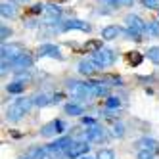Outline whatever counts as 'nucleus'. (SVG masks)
<instances>
[{"mask_svg": "<svg viewBox=\"0 0 159 159\" xmlns=\"http://www.w3.org/2000/svg\"><path fill=\"white\" fill-rule=\"evenodd\" d=\"M83 159H90V157H83Z\"/></svg>", "mask_w": 159, "mask_h": 159, "instance_id": "39", "label": "nucleus"}, {"mask_svg": "<svg viewBox=\"0 0 159 159\" xmlns=\"http://www.w3.org/2000/svg\"><path fill=\"white\" fill-rule=\"evenodd\" d=\"M129 61H130L132 65H140V61H142V56H140L138 52H130V54H129Z\"/></svg>", "mask_w": 159, "mask_h": 159, "instance_id": "28", "label": "nucleus"}, {"mask_svg": "<svg viewBox=\"0 0 159 159\" xmlns=\"http://www.w3.org/2000/svg\"><path fill=\"white\" fill-rule=\"evenodd\" d=\"M148 58H150L155 65H159V46H153L148 50Z\"/></svg>", "mask_w": 159, "mask_h": 159, "instance_id": "24", "label": "nucleus"}, {"mask_svg": "<svg viewBox=\"0 0 159 159\" xmlns=\"http://www.w3.org/2000/svg\"><path fill=\"white\" fill-rule=\"evenodd\" d=\"M96 159H115V153H113L111 150H100Z\"/></svg>", "mask_w": 159, "mask_h": 159, "instance_id": "26", "label": "nucleus"}, {"mask_svg": "<svg viewBox=\"0 0 159 159\" xmlns=\"http://www.w3.org/2000/svg\"><path fill=\"white\" fill-rule=\"evenodd\" d=\"M123 35V29L117 27V25H107L104 27V31H102V39L104 40H113V39H117Z\"/></svg>", "mask_w": 159, "mask_h": 159, "instance_id": "15", "label": "nucleus"}, {"mask_svg": "<svg viewBox=\"0 0 159 159\" xmlns=\"http://www.w3.org/2000/svg\"><path fill=\"white\" fill-rule=\"evenodd\" d=\"M119 104H121V102H119V98H115V96H109L107 102H106V106H107V107H115V109L119 107Z\"/></svg>", "mask_w": 159, "mask_h": 159, "instance_id": "30", "label": "nucleus"}, {"mask_svg": "<svg viewBox=\"0 0 159 159\" xmlns=\"http://www.w3.org/2000/svg\"><path fill=\"white\" fill-rule=\"evenodd\" d=\"M61 31H90V25L81 19H67L61 23Z\"/></svg>", "mask_w": 159, "mask_h": 159, "instance_id": "9", "label": "nucleus"}, {"mask_svg": "<svg viewBox=\"0 0 159 159\" xmlns=\"http://www.w3.org/2000/svg\"><path fill=\"white\" fill-rule=\"evenodd\" d=\"M0 35H2L0 39H2V40H6L10 35H12V29H10V27H6V25H2V27H0Z\"/></svg>", "mask_w": 159, "mask_h": 159, "instance_id": "32", "label": "nucleus"}, {"mask_svg": "<svg viewBox=\"0 0 159 159\" xmlns=\"http://www.w3.org/2000/svg\"><path fill=\"white\" fill-rule=\"evenodd\" d=\"M44 56H48V58H56V60H61L63 58L60 48L54 46V44H42V46L39 48V58H44Z\"/></svg>", "mask_w": 159, "mask_h": 159, "instance_id": "10", "label": "nucleus"}, {"mask_svg": "<svg viewBox=\"0 0 159 159\" xmlns=\"http://www.w3.org/2000/svg\"><path fill=\"white\" fill-rule=\"evenodd\" d=\"M77 69H79V73H81V75H94V73H98L102 69V67L94 60H88V61H79Z\"/></svg>", "mask_w": 159, "mask_h": 159, "instance_id": "11", "label": "nucleus"}, {"mask_svg": "<svg viewBox=\"0 0 159 159\" xmlns=\"http://www.w3.org/2000/svg\"><path fill=\"white\" fill-rule=\"evenodd\" d=\"M31 65H33V58H31L27 52H23L21 56H17V58L12 61V67H14L16 71H27Z\"/></svg>", "mask_w": 159, "mask_h": 159, "instance_id": "6", "label": "nucleus"}, {"mask_svg": "<svg viewBox=\"0 0 159 159\" xmlns=\"http://www.w3.org/2000/svg\"><path fill=\"white\" fill-rule=\"evenodd\" d=\"M23 88H25L23 81H14V83L8 84V92L10 94H21V92H23Z\"/></svg>", "mask_w": 159, "mask_h": 159, "instance_id": "20", "label": "nucleus"}, {"mask_svg": "<svg viewBox=\"0 0 159 159\" xmlns=\"http://www.w3.org/2000/svg\"><path fill=\"white\" fill-rule=\"evenodd\" d=\"M69 90H71V94L75 98H79V100H90V98H94L92 83H77V81H71Z\"/></svg>", "mask_w": 159, "mask_h": 159, "instance_id": "1", "label": "nucleus"}, {"mask_svg": "<svg viewBox=\"0 0 159 159\" xmlns=\"http://www.w3.org/2000/svg\"><path fill=\"white\" fill-rule=\"evenodd\" d=\"M83 125H88V127H94V125H96V121H94V119H90V117H84V119H83Z\"/></svg>", "mask_w": 159, "mask_h": 159, "instance_id": "35", "label": "nucleus"}, {"mask_svg": "<svg viewBox=\"0 0 159 159\" xmlns=\"http://www.w3.org/2000/svg\"><path fill=\"white\" fill-rule=\"evenodd\" d=\"M90 152V144L86 142H73L69 148H67V157L69 159H79V157H84Z\"/></svg>", "mask_w": 159, "mask_h": 159, "instance_id": "3", "label": "nucleus"}, {"mask_svg": "<svg viewBox=\"0 0 159 159\" xmlns=\"http://www.w3.org/2000/svg\"><path fill=\"white\" fill-rule=\"evenodd\" d=\"M23 115H25V111L21 109L19 106H16V104L8 109V121H14V123H16V121H19Z\"/></svg>", "mask_w": 159, "mask_h": 159, "instance_id": "17", "label": "nucleus"}, {"mask_svg": "<svg viewBox=\"0 0 159 159\" xmlns=\"http://www.w3.org/2000/svg\"><path fill=\"white\" fill-rule=\"evenodd\" d=\"M92 83V90H94V98H98V96H107V92H109V88L106 86V84H102L100 81H90Z\"/></svg>", "mask_w": 159, "mask_h": 159, "instance_id": "19", "label": "nucleus"}, {"mask_svg": "<svg viewBox=\"0 0 159 159\" xmlns=\"http://www.w3.org/2000/svg\"><path fill=\"white\" fill-rule=\"evenodd\" d=\"M63 130H65V123L60 121V119H56V121L48 123L46 127L40 130V134H42V136H52V134H61Z\"/></svg>", "mask_w": 159, "mask_h": 159, "instance_id": "7", "label": "nucleus"}, {"mask_svg": "<svg viewBox=\"0 0 159 159\" xmlns=\"http://www.w3.org/2000/svg\"><path fill=\"white\" fill-rule=\"evenodd\" d=\"M61 98H63L61 94H56V96H50V94H37L35 98H33V102H35V106L44 107V106L52 104V102H60Z\"/></svg>", "mask_w": 159, "mask_h": 159, "instance_id": "13", "label": "nucleus"}, {"mask_svg": "<svg viewBox=\"0 0 159 159\" xmlns=\"http://www.w3.org/2000/svg\"><path fill=\"white\" fill-rule=\"evenodd\" d=\"M138 159H155V153H152V152H138Z\"/></svg>", "mask_w": 159, "mask_h": 159, "instance_id": "33", "label": "nucleus"}, {"mask_svg": "<svg viewBox=\"0 0 159 159\" xmlns=\"http://www.w3.org/2000/svg\"><path fill=\"white\" fill-rule=\"evenodd\" d=\"M146 33L150 37H159V23L157 21H152V23L146 25Z\"/></svg>", "mask_w": 159, "mask_h": 159, "instance_id": "23", "label": "nucleus"}, {"mask_svg": "<svg viewBox=\"0 0 159 159\" xmlns=\"http://www.w3.org/2000/svg\"><path fill=\"white\" fill-rule=\"evenodd\" d=\"M132 0H121V6H130Z\"/></svg>", "mask_w": 159, "mask_h": 159, "instance_id": "37", "label": "nucleus"}, {"mask_svg": "<svg viewBox=\"0 0 159 159\" xmlns=\"http://www.w3.org/2000/svg\"><path fill=\"white\" fill-rule=\"evenodd\" d=\"M16 106H19L25 113H29L31 106H35V102H33L31 98H17V100H16Z\"/></svg>", "mask_w": 159, "mask_h": 159, "instance_id": "21", "label": "nucleus"}, {"mask_svg": "<svg viewBox=\"0 0 159 159\" xmlns=\"http://www.w3.org/2000/svg\"><path fill=\"white\" fill-rule=\"evenodd\" d=\"M115 58H117L115 52H113V50H107V48H102V50H98V52L92 54V60H94L100 67H109V65H113Z\"/></svg>", "mask_w": 159, "mask_h": 159, "instance_id": "2", "label": "nucleus"}, {"mask_svg": "<svg viewBox=\"0 0 159 159\" xmlns=\"http://www.w3.org/2000/svg\"><path fill=\"white\" fill-rule=\"evenodd\" d=\"M65 113H67V115L77 117V115H81V113H83V106H79V104H67L65 106Z\"/></svg>", "mask_w": 159, "mask_h": 159, "instance_id": "22", "label": "nucleus"}, {"mask_svg": "<svg viewBox=\"0 0 159 159\" xmlns=\"http://www.w3.org/2000/svg\"><path fill=\"white\" fill-rule=\"evenodd\" d=\"M125 21H127V27L129 29H132V31H136V33H146V25L148 23H144V21L136 16V14H129L127 17H125Z\"/></svg>", "mask_w": 159, "mask_h": 159, "instance_id": "5", "label": "nucleus"}, {"mask_svg": "<svg viewBox=\"0 0 159 159\" xmlns=\"http://www.w3.org/2000/svg\"><path fill=\"white\" fill-rule=\"evenodd\" d=\"M21 54H23V48H21L19 44H8V46L4 44V46H2V61H10V63H12Z\"/></svg>", "mask_w": 159, "mask_h": 159, "instance_id": "4", "label": "nucleus"}, {"mask_svg": "<svg viewBox=\"0 0 159 159\" xmlns=\"http://www.w3.org/2000/svg\"><path fill=\"white\" fill-rule=\"evenodd\" d=\"M84 138L88 142H100V140H104L106 138V134H104V129L98 127V125H94V127H90L84 134Z\"/></svg>", "mask_w": 159, "mask_h": 159, "instance_id": "14", "label": "nucleus"}, {"mask_svg": "<svg viewBox=\"0 0 159 159\" xmlns=\"http://www.w3.org/2000/svg\"><path fill=\"white\" fill-rule=\"evenodd\" d=\"M73 144V140H71V136H61V138H58V140H54L52 144H48L46 146V150L48 152H61V150H67V148H69Z\"/></svg>", "mask_w": 159, "mask_h": 159, "instance_id": "8", "label": "nucleus"}, {"mask_svg": "<svg viewBox=\"0 0 159 159\" xmlns=\"http://www.w3.org/2000/svg\"><path fill=\"white\" fill-rule=\"evenodd\" d=\"M125 134V127L121 123H117V125H113V136H117V138H121V136Z\"/></svg>", "mask_w": 159, "mask_h": 159, "instance_id": "29", "label": "nucleus"}, {"mask_svg": "<svg viewBox=\"0 0 159 159\" xmlns=\"http://www.w3.org/2000/svg\"><path fill=\"white\" fill-rule=\"evenodd\" d=\"M44 10H46L50 16H54V17H58V16L61 14V8L56 6V4H46V8H44Z\"/></svg>", "mask_w": 159, "mask_h": 159, "instance_id": "25", "label": "nucleus"}, {"mask_svg": "<svg viewBox=\"0 0 159 159\" xmlns=\"http://www.w3.org/2000/svg\"><path fill=\"white\" fill-rule=\"evenodd\" d=\"M0 14H2V17H16V6L12 2H2L0 4Z\"/></svg>", "mask_w": 159, "mask_h": 159, "instance_id": "16", "label": "nucleus"}, {"mask_svg": "<svg viewBox=\"0 0 159 159\" xmlns=\"http://www.w3.org/2000/svg\"><path fill=\"white\" fill-rule=\"evenodd\" d=\"M83 50L84 52H98V50H102V40H98V39H90V40H86L84 42V46H83Z\"/></svg>", "mask_w": 159, "mask_h": 159, "instance_id": "18", "label": "nucleus"}, {"mask_svg": "<svg viewBox=\"0 0 159 159\" xmlns=\"http://www.w3.org/2000/svg\"><path fill=\"white\" fill-rule=\"evenodd\" d=\"M12 2H21V4H25V2H29V0H12Z\"/></svg>", "mask_w": 159, "mask_h": 159, "instance_id": "38", "label": "nucleus"}, {"mask_svg": "<svg viewBox=\"0 0 159 159\" xmlns=\"http://www.w3.org/2000/svg\"><path fill=\"white\" fill-rule=\"evenodd\" d=\"M138 150H140V152L159 153V142L153 140V138H142V140H138Z\"/></svg>", "mask_w": 159, "mask_h": 159, "instance_id": "12", "label": "nucleus"}, {"mask_svg": "<svg viewBox=\"0 0 159 159\" xmlns=\"http://www.w3.org/2000/svg\"><path fill=\"white\" fill-rule=\"evenodd\" d=\"M142 4L150 10H155V8H159V0H142Z\"/></svg>", "mask_w": 159, "mask_h": 159, "instance_id": "31", "label": "nucleus"}, {"mask_svg": "<svg viewBox=\"0 0 159 159\" xmlns=\"http://www.w3.org/2000/svg\"><path fill=\"white\" fill-rule=\"evenodd\" d=\"M106 6H109V8H119L121 6V0H102Z\"/></svg>", "mask_w": 159, "mask_h": 159, "instance_id": "34", "label": "nucleus"}, {"mask_svg": "<svg viewBox=\"0 0 159 159\" xmlns=\"http://www.w3.org/2000/svg\"><path fill=\"white\" fill-rule=\"evenodd\" d=\"M125 35H127L129 39H132V40H136V42H140L142 40V35L140 33H136V31H132V29H127V31H123Z\"/></svg>", "mask_w": 159, "mask_h": 159, "instance_id": "27", "label": "nucleus"}, {"mask_svg": "<svg viewBox=\"0 0 159 159\" xmlns=\"http://www.w3.org/2000/svg\"><path fill=\"white\" fill-rule=\"evenodd\" d=\"M42 6H44V4H35V6H33V14H40L42 10H44Z\"/></svg>", "mask_w": 159, "mask_h": 159, "instance_id": "36", "label": "nucleus"}]
</instances>
